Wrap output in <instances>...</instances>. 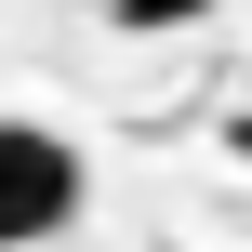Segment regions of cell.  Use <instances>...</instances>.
<instances>
[{
  "label": "cell",
  "instance_id": "obj_2",
  "mask_svg": "<svg viewBox=\"0 0 252 252\" xmlns=\"http://www.w3.org/2000/svg\"><path fill=\"white\" fill-rule=\"evenodd\" d=\"M120 27H146V40H173V27H199V0H120Z\"/></svg>",
  "mask_w": 252,
  "mask_h": 252
},
{
  "label": "cell",
  "instance_id": "obj_1",
  "mask_svg": "<svg viewBox=\"0 0 252 252\" xmlns=\"http://www.w3.org/2000/svg\"><path fill=\"white\" fill-rule=\"evenodd\" d=\"M80 146L53 133V120H0V252H40L80 226Z\"/></svg>",
  "mask_w": 252,
  "mask_h": 252
}]
</instances>
